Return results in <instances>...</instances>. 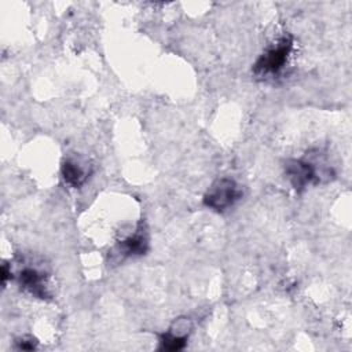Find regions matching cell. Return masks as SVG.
<instances>
[{"mask_svg": "<svg viewBox=\"0 0 352 352\" xmlns=\"http://www.w3.org/2000/svg\"><path fill=\"white\" fill-rule=\"evenodd\" d=\"M293 48V37L285 34L275 44L268 47L253 65V73L258 77L276 76L286 66Z\"/></svg>", "mask_w": 352, "mask_h": 352, "instance_id": "6da1fadb", "label": "cell"}, {"mask_svg": "<svg viewBox=\"0 0 352 352\" xmlns=\"http://www.w3.org/2000/svg\"><path fill=\"white\" fill-rule=\"evenodd\" d=\"M242 191L235 180L221 177L212 183L204 195V205L216 212H224L231 208L239 198Z\"/></svg>", "mask_w": 352, "mask_h": 352, "instance_id": "7a4b0ae2", "label": "cell"}, {"mask_svg": "<svg viewBox=\"0 0 352 352\" xmlns=\"http://www.w3.org/2000/svg\"><path fill=\"white\" fill-rule=\"evenodd\" d=\"M285 173L297 191L305 190L309 184L320 183L323 175L312 161L305 158L287 160L285 164Z\"/></svg>", "mask_w": 352, "mask_h": 352, "instance_id": "3957f363", "label": "cell"}, {"mask_svg": "<svg viewBox=\"0 0 352 352\" xmlns=\"http://www.w3.org/2000/svg\"><path fill=\"white\" fill-rule=\"evenodd\" d=\"M148 232L147 227L143 221H140L133 231V234L128 235L125 239L117 243V253L121 257H135L143 256L148 250Z\"/></svg>", "mask_w": 352, "mask_h": 352, "instance_id": "277c9868", "label": "cell"}, {"mask_svg": "<svg viewBox=\"0 0 352 352\" xmlns=\"http://www.w3.org/2000/svg\"><path fill=\"white\" fill-rule=\"evenodd\" d=\"M18 282L21 287L29 292L32 296L38 298L50 297L47 286V274L34 267H25L18 275Z\"/></svg>", "mask_w": 352, "mask_h": 352, "instance_id": "5b68a950", "label": "cell"}, {"mask_svg": "<svg viewBox=\"0 0 352 352\" xmlns=\"http://www.w3.org/2000/svg\"><path fill=\"white\" fill-rule=\"evenodd\" d=\"M62 176L72 187H80L87 180V170L76 161H65L62 165Z\"/></svg>", "mask_w": 352, "mask_h": 352, "instance_id": "8992f818", "label": "cell"}, {"mask_svg": "<svg viewBox=\"0 0 352 352\" xmlns=\"http://www.w3.org/2000/svg\"><path fill=\"white\" fill-rule=\"evenodd\" d=\"M161 349L165 351H179L182 348H184L186 341H187V334H175L173 331H168L164 333L161 336Z\"/></svg>", "mask_w": 352, "mask_h": 352, "instance_id": "52a82bcc", "label": "cell"}]
</instances>
